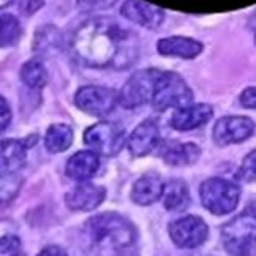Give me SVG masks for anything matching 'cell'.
<instances>
[{
    "label": "cell",
    "mask_w": 256,
    "mask_h": 256,
    "mask_svg": "<svg viewBox=\"0 0 256 256\" xmlns=\"http://www.w3.org/2000/svg\"><path fill=\"white\" fill-rule=\"evenodd\" d=\"M160 144V126L155 120L147 119L140 124L128 138V150L133 156H146Z\"/></svg>",
    "instance_id": "4fadbf2b"
},
{
    "label": "cell",
    "mask_w": 256,
    "mask_h": 256,
    "mask_svg": "<svg viewBox=\"0 0 256 256\" xmlns=\"http://www.w3.org/2000/svg\"><path fill=\"white\" fill-rule=\"evenodd\" d=\"M44 6V0H21L19 2V12L24 16H32Z\"/></svg>",
    "instance_id": "f1b7e54d"
},
{
    "label": "cell",
    "mask_w": 256,
    "mask_h": 256,
    "mask_svg": "<svg viewBox=\"0 0 256 256\" xmlns=\"http://www.w3.org/2000/svg\"><path fill=\"white\" fill-rule=\"evenodd\" d=\"M160 155L171 166H190L198 162L201 149L193 142H166Z\"/></svg>",
    "instance_id": "ac0fdd59"
},
{
    "label": "cell",
    "mask_w": 256,
    "mask_h": 256,
    "mask_svg": "<svg viewBox=\"0 0 256 256\" xmlns=\"http://www.w3.org/2000/svg\"><path fill=\"white\" fill-rule=\"evenodd\" d=\"M19 186H21V177L18 174H2V182H0V198H2L4 204L18 193Z\"/></svg>",
    "instance_id": "d4e9b609"
},
{
    "label": "cell",
    "mask_w": 256,
    "mask_h": 256,
    "mask_svg": "<svg viewBox=\"0 0 256 256\" xmlns=\"http://www.w3.org/2000/svg\"><path fill=\"white\" fill-rule=\"evenodd\" d=\"M163 76V72L155 68H147L134 73L130 80L125 82L119 94V102L126 110L144 106L154 102L156 86Z\"/></svg>",
    "instance_id": "5b68a950"
},
{
    "label": "cell",
    "mask_w": 256,
    "mask_h": 256,
    "mask_svg": "<svg viewBox=\"0 0 256 256\" xmlns=\"http://www.w3.org/2000/svg\"><path fill=\"white\" fill-rule=\"evenodd\" d=\"M60 48V32L52 26H46L36 32L35 36V51L36 52H51Z\"/></svg>",
    "instance_id": "cb8c5ba5"
},
{
    "label": "cell",
    "mask_w": 256,
    "mask_h": 256,
    "mask_svg": "<svg viewBox=\"0 0 256 256\" xmlns=\"http://www.w3.org/2000/svg\"><path fill=\"white\" fill-rule=\"evenodd\" d=\"M13 2V0H0V6H2V8H5L8 4H12Z\"/></svg>",
    "instance_id": "836d02e7"
},
{
    "label": "cell",
    "mask_w": 256,
    "mask_h": 256,
    "mask_svg": "<svg viewBox=\"0 0 256 256\" xmlns=\"http://www.w3.org/2000/svg\"><path fill=\"white\" fill-rule=\"evenodd\" d=\"M80 256H138L134 226L119 214H100L88 220L78 236Z\"/></svg>",
    "instance_id": "7a4b0ae2"
},
{
    "label": "cell",
    "mask_w": 256,
    "mask_h": 256,
    "mask_svg": "<svg viewBox=\"0 0 256 256\" xmlns=\"http://www.w3.org/2000/svg\"><path fill=\"white\" fill-rule=\"evenodd\" d=\"M158 54L164 57H179L190 60V58H196L204 51V44L198 40L186 36H168L163 38L156 44Z\"/></svg>",
    "instance_id": "2e32d148"
},
{
    "label": "cell",
    "mask_w": 256,
    "mask_h": 256,
    "mask_svg": "<svg viewBox=\"0 0 256 256\" xmlns=\"http://www.w3.org/2000/svg\"><path fill=\"white\" fill-rule=\"evenodd\" d=\"M106 200V190L100 185L84 182L73 188L66 194L65 202L72 210L76 212H90L102 206Z\"/></svg>",
    "instance_id": "7c38bea8"
},
{
    "label": "cell",
    "mask_w": 256,
    "mask_h": 256,
    "mask_svg": "<svg viewBox=\"0 0 256 256\" xmlns=\"http://www.w3.org/2000/svg\"><path fill=\"white\" fill-rule=\"evenodd\" d=\"M163 204L170 212H184L190 206V188L184 180H170L164 185Z\"/></svg>",
    "instance_id": "ffe728a7"
},
{
    "label": "cell",
    "mask_w": 256,
    "mask_h": 256,
    "mask_svg": "<svg viewBox=\"0 0 256 256\" xmlns=\"http://www.w3.org/2000/svg\"><path fill=\"white\" fill-rule=\"evenodd\" d=\"M100 170V155L94 150H81L74 154L66 163V174L76 182H87Z\"/></svg>",
    "instance_id": "e0dca14e"
},
{
    "label": "cell",
    "mask_w": 256,
    "mask_h": 256,
    "mask_svg": "<svg viewBox=\"0 0 256 256\" xmlns=\"http://www.w3.org/2000/svg\"><path fill=\"white\" fill-rule=\"evenodd\" d=\"M84 142L103 156H116L128 144L125 128L117 122H100L87 128Z\"/></svg>",
    "instance_id": "52a82bcc"
},
{
    "label": "cell",
    "mask_w": 256,
    "mask_h": 256,
    "mask_svg": "<svg viewBox=\"0 0 256 256\" xmlns=\"http://www.w3.org/2000/svg\"><path fill=\"white\" fill-rule=\"evenodd\" d=\"M13 119V114H12V110H10V106L6 103V100L2 96L0 98V132H5L10 122Z\"/></svg>",
    "instance_id": "f546056e"
},
{
    "label": "cell",
    "mask_w": 256,
    "mask_h": 256,
    "mask_svg": "<svg viewBox=\"0 0 256 256\" xmlns=\"http://www.w3.org/2000/svg\"><path fill=\"white\" fill-rule=\"evenodd\" d=\"M170 236L179 248H198L209 238V228L200 216L188 215L170 224Z\"/></svg>",
    "instance_id": "9c48e42d"
},
{
    "label": "cell",
    "mask_w": 256,
    "mask_h": 256,
    "mask_svg": "<svg viewBox=\"0 0 256 256\" xmlns=\"http://www.w3.org/2000/svg\"><path fill=\"white\" fill-rule=\"evenodd\" d=\"M27 162V147L22 141L5 140L0 146V170L2 174H16Z\"/></svg>",
    "instance_id": "d6986e66"
},
{
    "label": "cell",
    "mask_w": 256,
    "mask_h": 256,
    "mask_svg": "<svg viewBox=\"0 0 256 256\" xmlns=\"http://www.w3.org/2000/svg\"><path fill=\"white\" fill-rule=\"evenodd\" d=\"M117 0H78V8L84 13L90 12H102V10H108L114 6Z\"/></svg>",
    "instance_id": "83f0119b"
},
{
    "label": "cell",
    "mask_w": 256,
    "mask_h": 256,
    "mask_svg": "<svg viewBox=\"0 0 256 256\" xmlns=\"http://www.w3.org/2000/svg\"><path fill=\"white\" fill-rule=\"evenodd\" d=\"M120 14L133 24H138L149 30L160 28L166 19L164 10L144 0H126L120 8Z\"/></svg>",
    "instance_id": "8fae6325"
},
{
    "label": "cell",
    "mask_w": 256,
    "mask_h": 256,
    "mask_svg": "<svg viewBox=\"0 0 256 256\" xmlns=\"http://www.w3.org/2000/svg\"><path fill=\"white\" fill-rule=\"evenodd\" d=\"M201 202L214 215H228L238 209L240 201V188L234 182L222 177L208 179L200 188Z\"/></svg>",
    "instance_id": "277c9868"
},
{
    "label": "cell",
    "mask_w": 256,
    "mask_h": 256,
    "mask_svg": "<svg viewBox=\"0 0 256 256\" xmlns=\"http://www.w3.org/2000/svg\"><path fill=\"white\" fill-rule=\"evenodd\" d=\"M214 116V108L210 104H192L177 110L172 116L171 125L179 132H192L208 124Z\"/></svg>",
    "instance_id": "9a60e30c"
},
{
    "label": "cell",
    "mask_w": 256,
    "mask_h": 256,
    "mask_svg": "<svg viewBox=\"0 0 256 256\" xmlns=\"http://www.w3.org/2000/svg\"><path fill=\"white\" fill-rule=\"evenodd\" d=\"M72 49L86 66L124 70L140 57V40L111 18H94L76 30Z\"/></svg>",
    "instance_id": "6da1fadb"
},
{
    "label": "cell",
    "mask_w": 256,
    "mask_h": 256,
    "mask_svg": "<svg viewBox=\"0 0 256 256\" xmlns=\"http://www.w3.org/2000/svg\"><path fill=\"white\" fill-rule=\"evenodd\" d=\"M254 130L256 125L250 117H244V116L222 117L214 128V141L220 147L230 144H239L250 140L254 134Z\"/></svg>",
    "instance_id": "30bf717a"
},
{
    "label": "cell",
    "mask_w": 256,
    "mask_h": 256,
    "mask_svg": "<svg viewBox=\"0 0 256 256\" xmlns=\"http://www.w3.org/2000/svg\"><path fill=\"white\" fill-rule=\"evenodd\" d=\"M73 130L66 124H56L48 128V133L44 138L46 149L51 154H60L65 152L73 144Z\"/></svg>",
    "instance_id": "44dd1931"
},
{
    "label": "cell",
    "mask_w": 256,
    "mask_h": 256,
    "mask_svg": "<svg viewBox=\"0 0 256 256\" xmlns=\"http://www.w3.org/2000/svg\"><path fill=\"white\" fill-rule=\"evenodd\" d=\"M247 212H250V214H253V215L256 216V201H254V202H252V204L248 206V209H247Z\"/></svg>",
    "instance_id": "d6a6232c"
},
{
    "label": "cell",
    "mask_w": 256,
    "mask_h": 256,
    "mask_svg": "<svg viewBox=\"0 0 256 256\" xmlns=\"http://www.w3.org/2000/svg\"><path fill=\"white\" fill-rule=\"evenodd\" d=\"M222 240L232 256H256V216L245 212L224 224Z\"/></svg>",
    "instance_id": "3957f363"
},
{
    "label": "cell",
    "mask_w": 256,
    "mask_h": 256,
    "mask_svg": "<svg viewBox=\"0 0 256 256\" xmlns=\"http://www.w3.org/2000/svg\"><path fill=\"white\" fill-rule=\"evenodd\" d=\"M164 182L158 172H146L132 188V200L140 206H150L163 198Z\"/></svg>",
    "instance_id": "5bb4252c"
},
{
    "label": "cell",
    "mask_w": 256,
    "mask_h": 256,
    "mask_svg": "<svg viewBox=\"0 0 256 256\" xmlns=\"http://www.w3.org/2000/svg\"><path fill=\"white\" fill-rule=\"evenodd\" d=\"M22 35V27L19 19L13 14L4 13L0 16V46L10 48L14 46Z\"/></svg>",
    "instance_id": "7402d4cb"
},
{
    "label": "cell",
    "mask_w": 256,
    "mask_h": 256,
    "mask_svg": "<svg viewBox=\"0 0 256 256\" xmlns=\"http://www.w3.org/2000/svg\"><path fill=\"white\" fill-rule=\"evenodd\" d=\"M239 102L247 110H256V87H248L240 94Z\"/></svg>",
    "instance_id": "4dcf8cb0"
},
{
    "label": "cell",
    "mask_w": 256,
    "mask_h": 256,
    "mask_svg": "<svg viewBox=\"0 0 256 256\" xmlns=\"http://www.w3.org/2000/svg\"><path fill=\"white\" fill-rule=\"evenodd\" d=\"M21 81L28 88H43L48 84V72L40 60H28L21 68Z\"/></svg>",
    "instance_id": "603a6c76"
},
{
    "label": "cell",
    "mask_w": 256,
    "mask_h": 256,
    "mask_svg": "<svg viewBox=\"0 0 256 256\" xmlns=\"http://www.w3.org/2000/svg\"><path fill=\"white\" fill-rule=\"evenodd\" d=\"M38 256H68V253L64 250V248H60V247H48V248H44L42 253H38Z\"/></svg>",
    "instance_id": "1f68e13d"
},
{
    "label": "cell",
    "mask_w": 256,
    "mask_h": 256,
    "mask_svg": "<svg viewBox=\"0 0 256 256\" xmlns=\"http://www.w3.org/2000/svg\"><path fill=\"white\" fill-rule=\"evenodd\" d=\"M193 104V92L185 82L182 76L163 72V76L156 86L152 106L156 111H168L171 108L182 110V108Z\"/></svg>",
    "instance_id": "8992f818"
},
{
    "label": "cell",
    "mask_w": 256,
    "mask_h": 256,
    "mask_svg": "<svg viewBox=\"0 0 256 256\" xmlns=\"http://www.w3.org/2000/svg\"><path fill=\"white\" fill-rule=\"evenodd\" d=\"M119 102V94L112 88L100 86H86L81 87L74 95V104L81 111L90 116L104 117L111 114Z\"/></svg>",
    "instance_id": "ba28073f"
},
{
    "label": "cell",
    "mask_w": 256,
    "mask_h": 256,
    "mask_svg": "<svg viewBox=\"0 0 256 256\" xmlns=\"http://www.w3.org/2000/svg\"><path fill=\"white\" fill-rule=\"evenodd\" d=\"M239 177L244 182H254L256 180V150L250 152L240 166Z\"/></svg>",
    "instance_id": "484cf974"
},
{
    "label": "cell",
    "mask_w": 256,
    "mask_h": 256,
    "mask_svg": "<svg viewBox=\"0 0 256 256\" xmlns=\"http://www.w3.org/2000/svg\"><path fill=\"white\" fill-rule=\"evenodd\" d=\"M0 254L2 256H21V242L14 236H5L0 239Z\"/></svg>",
    "instance_id": "4316f807"
}]
</instances>
